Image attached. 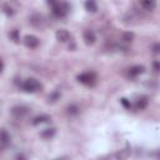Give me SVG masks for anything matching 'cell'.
<instances>
[{"mask_svg": "<svg viewBox=\"0 0 160 160\" xmlns=\"http://www.w3.org/2000/svg\"><path fill=\"white\" fill-rule=\"evenodd\" d=\"M22 89L26 91V92H36L41 89V84L34 79V78H30V79H26L22 84Z\"/></svg>", "mask_w": 160, "mask_h": 160, "instance_id": "1", "label": "cell"}, {"mask_svg": "<svg viewBox=\"0 0 160 160\" xmlns=\"http://www.w3.org/2000/svg\"><path fill=\"white\" fill-rule=\"evenodd\" d=\"M78 81L84 85H92L96 81V74L92 71H86L78 75Z\"/></svg>", "mask_w": 160, "mask_h": 160, "instance_id": "2", "label": "cell"}, {"mask_svg": "<svg viewBox=\"0 0 160 160\" xmlns=\"http://www.w3.org/2000/svg\"><path fill=\"white\" fill-rule=\"evenodd\" d=\"M28 114H29V108L22 106V105H20V106H14V108L11 109V115H12L15 119H24Z\"/></svg>", "mask_w": 160, "mask_h": 160, "instance_id": "3", "label": "cell"}, {"mask_svg": "<svg viewBox=\"0 0 160 160\" xmlns=\"http://www.w3.org/2000/svg\"><path fill=\"white\" fill-rule=\"evenodd\" d=\"M29 22H30L31 26H34L36 29H41L44 26V24H45V20H44L42 15H40V14H32L29 18Z\"/></svg>", "mask_w": 160, "mask_h": 160, "instance_id": "4", "label": "cell"}, {"mask_svg": "<svg viewBox=\"0 0 160 160\" xmlns=\"http://www.w3.org/2000/svg\"><path fill=\"white\" fill-rule=\"evenodd\" d=\"M68 10H69V6H68L66 4L58 2L56 5H54V6H52V14H54L55 16H58V18L64 16V15L68 12Z\"/></svg>", "mask_w": 160, "mask_h": 160, "instance_id": "5", "label": "cell"}, {"mask_svg": "<svg viewBox=\"0 0 160 160\" xmlns=\"http://www.w3.org/2000/svg\"><path fill=\"white\" fill-rule=\"evenodd\" d=\"M24 42H25V45H26L28 48L35 49V48L39 46L40 40H39L36 36H34V35H26V36L24 38Z\"/></svg>", "mask_w": 160, "mask_h": 160, "instance_id": "6", "label": "cell"}, {"mask_svg": "<svg viewBox=\"0 0 160 160\" xmlns=\"http://www.w3.org/2000/svg\"><path fill=\"white\" fill-rule=\"evenodd\" d=\"M82 39H84V41H85L86 45H92L95 42V40H96L95 34L91 30H85L84 34H82Z\"/></svg>", "mask_w": 160, "mask_h": 160, "instance_id": "7", "label": "cell"}, {"mask_svg": "<svg viewBox=\"0 0 160 160\" xmlns=\"http://www.w3.org/2000/svg\"><path fill=\"white\" fill-rule=\"evenodd\" d=\"M56 39L60 41V42H66L70 40V34L68 30L65 29H60L56 31Z\"/></svg>", "mask_w": 160, "mask_h": 160, "instance_id": "8", "label": "cell"}, {"mask_svg": "<svg viewBox=\"0 0 160 160\" xmlns=\"http://www.w3.org/2000/svg\"><path fill=\"white\" fill-rule=\"evenodd\" d=\"M51 118L49 115H45V114H41V115H38L32 119V125H40V124H45L48 121H50Z\"/></svg>", "mask_w": 160, "mask_h": 160, "instance_id": "9", "label": "cell"}, {"mask_svg": "<svg viewBox=\"0 0 160 160\" xmlns=\"http://www.w3.org/2000/svg\"><path fill=\"white\" fill-rule=\"evenodd\" d=\"M140 6L142 9H145V10L151 11V10L155 9L156 2H155V0H140Z\"/></svg>", "mask_w": 160, "mask_h": 160, "instance_id": "10", "label": "cell"}, {"mask_svg": "<svg viewBox=\"0 0 160 160\" xmlns=\"http://www.w3.org/2000/svg\"><path fill=\"white\" fill-rule=\"evenodd\" d=\"M55 135V129L54 128H48V129H44L41 132H40V136L45 140H50L51 138H54Z\"/></svg>", "mask_w": 160, "mask_h": 160, "instance_id": "11", "label": "cell"}, {"mask_svg": "<svg viewBox=\"0 0 160 160\" xmlns=\"http://www.w3.org/2000/svg\"><path fill=\"white\" fill-rule=\"evenodd\" d=\"M144 70H145V68L142 65H135L129 69V74H130V76H138V75L142 74Z\"/></svg>", "mask_w": 160, "mask_h": 160, "instance_id": "12", "label": "cell"}, {"mask_svg": "<svg viewBox=\"0 0 160 160\" xmlns=\"http://www.w3.org/2000/svg\"><path fill=\"white\" fill-rule=\"evenodd\" d=\"M9 141H10V135H9V132L6 131V130H0V144H4V145H6V144H9Z\"/></svg>", "mask_w": 160, "mask_h": 160, "instance_id": "13", "label": "cell"}, {"mask_svg": "<svg viewBox=\"0 0 160 160\" xmlns=\"http://www.w3.org/2000/svg\"><path fill=\"white\" fill-rule=\"evenodd\" d=\"M85 9L88 11H91V12H95L98 10V5L94 0H86L85 1Z\"/></svg>", "mask_w": 160, "mask_h": 160, "instance_id": "14", "label": "cell"}, {"mask_svg": "<svg viewBox=\"0 0 160 160\" xmlns=\"http://www.w3.org/2000/svg\"><path fill=\"white\" fill-rule=\"evenodd\" d=\"M146 106H148V98H145V96L139 98L138 101H136V109H138V110H142V109H145Z\"/></svg>", "mask_w": 160, "mask_h": 160, "instance_id": "15", "label": "cell"}, {"mask_svg": "<svg viewBox=\"0 0 160 160\" xmlns=\"http://www.w3.org/2000/svg\"><path fill=\"white\" fill-rule=\"evenodd\" d=\"M66 112L70 115V116H74V115H78L79 114V108L76 105H69L66 108Z\"/></svg>", "mask_w": 160, "mask_h": 160, "instance_id": "16", "label": "cell"}, {"mask_svg": "<svg viewBox=\"0 0 160 160\" xmlns=\"http://www.w3.org/2000/svg\"><path fill=\"white\" fill-rule=\"evenodd\" d=\"M134 38V34L132 32H124L122 34V40L124 41H131Z\"/></svg>", "mask_w": 160, "mask_h": 160, "instance_id": "17", "label": "cell"}, {"mask_svg": "<svg viewBox=\"0 0 160 160\" xmlns=\"http://www.w3.org/2000/svg\"><path fill=\"white\" fill-rule=\"evenodd\" d=\"M121 104H122V105H124L126 109H130V108H131V104H130V102H129L126 99H121Z\"/></svg>", "mask_w": 160, "mask_h": 160, "instance_id": "18", "label": "cell"}, {"mask_svg": "<svg viewBox=\"0 0 160 160\" xmlns=\"http://www.w3.org/2000/svg\"><path fill=\"white\" fill-rule=\"evenodd\" d=\"M10 36H11V38H12L15 41H18V40H19V39H18V31H16V30H14V31L10 34Z\"/></svg>", "mask_w": 160, "mask_h": 160, "instance_id": "19", "label": "cell"}, {"mask_svg": "<svg viewBox=\"0 0 160 160\" xmlns=\"http://www.w3.org/2000/svg\"><path fill=\"white\" fill-rule=\"evenodd\" d=\"M48 2H49L51 6H54V5H56L59 1H58V0H48Z\"/></svg>", "mask_w": 160, "mask_h": 160, "instance_id": "20", "label": "cell"}, {"mask_svg": "<svg viewBox=\"0 0 160 160\" xmlns=\"http://www.w3.org/2000/svg\"><path fill=\"white\" fill-rule=\"evenodd\" d=\"M154 70H155V71H159V62H158V61L154 62Z\"/></svg>", "mask_w": 160, "mask_h": 160, "instance_id": "21", "label": "cell"}, {"mask_svg": "<svg viewBox=\"0 0 160 160\" xmlns=\"http://www.w3.org/2000/svg\"><path fill=\"white\" fill-rule=\"evenodd\" d=\"M154 52H159V45L158 44L154 46Z\"/></svg>", "mask_w": 160, "mask_h": 160, "instance_id": "22", "label": "cell"}, {"mask_svg": "<svg viewBox=\"0 0 160 160\" xmlns=\"http://www.w3.org/2000/svg\"><path fill=\"white\" fill-rule=\"evenodd\" d=\"M2 68H4V64H2V61H1V59H0V72L2 71Z\"/></svg>", "mask_w": 160, "mask_h": 160, "instance_id": "23", "label": "cell"}]
</instances>
